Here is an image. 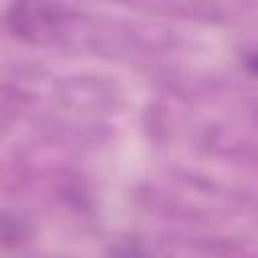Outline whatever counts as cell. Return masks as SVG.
<instances>
[{
  "label": "cell",
  "instance_id": "1",
  "mask_svg": "<svg viewBox=\"0 0 258 258\" xmlns=\"http://www.w3.org/2000/svg\"><path fill=\"white\" fill-rule=\"evenodd\" d=\"M6 20L14 36L28 42H40L60 32L64 12L48 0H14Z\"/></svg>",
  "mask_w": 258,
  "mask_h": 258
},
{
  "label": "cell",
  "instance_id": "2",
  "mask_svg": "<svg viewBox=\"0 0 258 258\" xmlns=\"http://www.w3.org/2000/svg\"><path fill=\"white\" fill-rule=\"evenodd\" d=\"M242 62H244V69L258 79V50H250L242 56Z\"/></svg>",
  "mask_w": 258,
  "mask_h": 258
}]
</instances>
